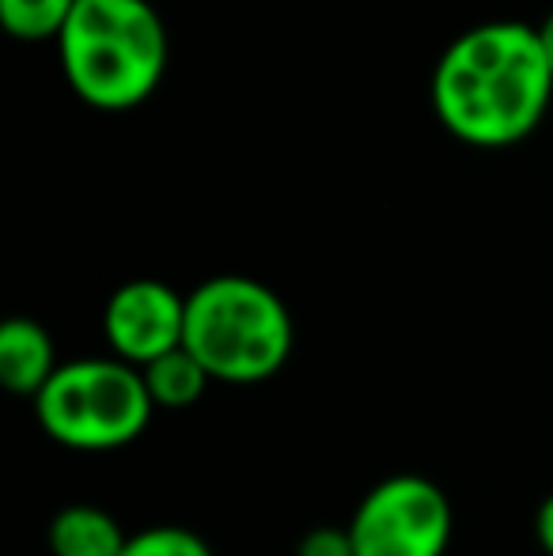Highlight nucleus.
Instances as JSON below:
<instances>
[{
    "label": "nucleus",
    "instance_id": "nucleus-2",
    "mask_svg": "<svg viewBox=\"0 0 553 556\" xmlns=\"http://www.w3.org/2000/svg\"><path fill=\"white\" fill-rule=\"evenodd\" d=\"M68 88L96 111H134L163 80L167 30L148 0H80L58 38Z\"/></svg>",
    "mask_w": 553,
    "mask_h": 556
},
{
    "label": "nucleus",
    "instance_id": "nucleus-3",
    "mask_svg": "<svg viewBox=\"0 0 553 556\" xmlns=\"http://www.w3.org/2000/svg\"><path fill=\"white\" fill-rule=\"evenodd\" d=\"M183 344L213 382L259 387L292 356V315L269 285L224 273L186 295Z\"/></svg>",
    "mask_w": 553,
    "mask_h": 556
},
{
    "label": "nucleus",
    "instance_id": "nucleus-5",
    "mask_svg": "<svg viewBox=\"0 0 553 556\" xmlns=\"http://www.w3.org/2000/svg\"><path fill=\"white\" fill-rule=\"evenodd\" d=\"M356 556H443L455 515L448 492L420 473L384 477L345 522Z\"/></svg>",
    "mask_w": 553,
    "mask_h": 556
},
{
    "label": "nucleus",
    "instance_id": "nucleus-11",
    "mask_svg": "<svg viewBox=\"0 0 553 556\" xmlns=\"http://www.w3.org/2000/svg\"><path fill=\"white\" fill-rule=\"evenodd\" d=\"M122 556H213L209 542L186 527H148L140 534H129Z\"/></svg>",
    "mask_w": 553,
    "mask_h": 556
},
{
    "label": "nucleus",
    "instance_id": "nucleus-1",
    "mask_svg": "<svg viewBox=\"0 0 553 556\" xmlns=\"http://www.w3.org/2000/svg\"><path fill=\"white\" fill-rule=\"evenodd\" d=\"M432 111L470 148H512L553 111V68L531 23L463 30L432 68Z\"/></svg>",
    "mask_w": 553,
    "mask_h": 556
},
{
    "label": "nucleus",
    "instance_id": "nucleus-10",
    "mask_svg": "<svg viewBox=\"0 0 553 556\" xmlns=\"http://www.w3.org/2000/svg\"><path fill=\"white\" fill-rule=\"evenodd\" d=\"M80 0H0V27L20 42L61 38Z\"/></svg>",
    "mask_w": 553,
    "mask_h": 556
},
{
    "label": "nucleus",
    "instance_id": "nucleus-14",
    "mask_svg": "<svg viewBox=\"0 0 553 556\" xmlns=\"http://www.w3.org/2000/svg\"><path fill=\"white\" fill-rule=\"evenodd\" d=\"M535 30H539V42H542V50H546V61L553 68V12L542 23H535Z\"/></svg>",
    "mask_w": 553,
    "mask_h": 556
},
{
    "label": "nucleus",
    "instance_id": "nucleus-6",
    "mask_svg": "<svg viewBox=\"0 0 553 556\" xmlns=\"http://www.w3.org/2000/svg\"><path fill=\"white\" fill-rule=\"evenodd\" d=\"M103 337L111 356L134 367L155 364L186 341V295L163 280H129L103 307Z\"/></svg>",
    "mask_w": 553,
    "mask_h": 556
},
{
    "label": "nucleus",
    "instance_id": "nucleus-12",
    "mask_svg": "<svg viewBox=\"0 0 553 556\" xmlns=\"http://www.w3.org/2000/svg\"><path fill=\"white\" fill-rule=\"evenodd\" d=\"M296 556H356L349 527H311L296 545Z\"/></svg>",
    "mask_w": 553,
    "mask_h": 556
},
{
    "label": "nucleus",
    "instance_id": "nucleus-9",
    "mask_svg": "<svg viewBox=\"0 0 553 556\" xmlns=\"http://www.w3.org/2000/svg\"><path fill=\"white\" fill-rule=\"evenodd\" d=\"M140 375H144V387L152 394L155 409H190V405L201 402V394L213 382L186 344L167 352V356H160L155 364L140 367Z\"/></svg>",
    "mask_w": 553,
    "mask_h": 556
},
{
    "label": "nucleus",
    "instance_id": "nucleus-8",
    "mask_svg": "<svg viewBox=\"0 0 553 556\" xmlns=\"http://www.w3.org/2000/svg\"><path fill=\"white\" fill-rule=\"evenodd\" d=\"M129 534L111 511L96 504L61 507L46 530L50 556H122Z\"/></svg>",
    "mask_w": 553,
    "mask_h": 556
},
{
    "label": "nucleus",
    "instance_id": "nucleus-7",
    "mask_svg": "<svg viewBox=\"0 0 553 556\" xmlns=\"http://www.w3.org/2000/svg\"><path fill=\"white\" fill-rule=\"evenodd\" d=\"M58 352L35 318H8L0 326V387L35 402L58 371Z\"/></svg>",
    "mask_w": 553,
    "mask_h": 556
},
{
    "label": "nucleus",
    "instance_id": "nucleus-13",
    "mask_svg": "<svg viewBox=\"0 0 553 556\" xmlns=\"http://www.w3.org/2000/svg\"><path fill=\"white\" fill-rule=\"evenodd\" d=\"M535 538H539L542 553L553 556V492L539 504V511H535Z\"/></svg>",
    "mask_w": 553,
    "mask_h": 556
},
{
    "label": "nucleus",
    "instance_id": "nucleus-4",
    "mask_svg": "<svg viewBox=\"0 0 553 556\" xmlns=\"http://www.w3.org/2000/svg\"><path fill=\"white\" fill-rule=\"evenodd\" d=\"M155 402L140 367L118 356L68 359L35 397L38 428L68 451H118L148 432Z\"/></svg>",
    "mask_w": 553,
    "mask_h": 556
}]
</instances>
